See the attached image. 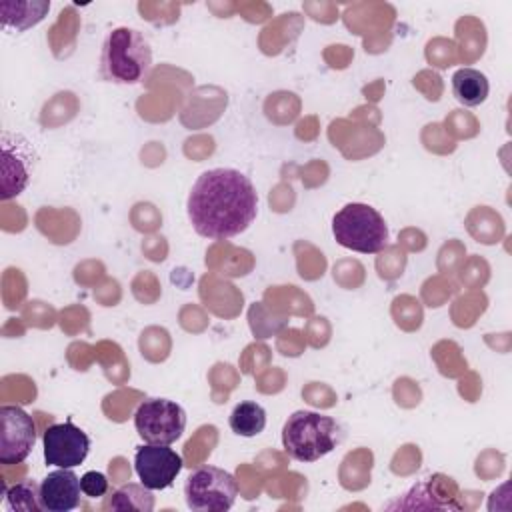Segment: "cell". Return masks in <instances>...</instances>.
Returning <instances> with one entry per match:
<instances>
[{
    "instance_id": "obj_1",
    "label": "cell",
    "mask_w": 512,
    "mask_h": 512,
    "mask_svg": "<svg viewBox=\"0 0 512 512\" xmlns=\"http://www.w3.org/2000/svg\"><path fill=\"white\" fill-rule=\"evenodd\" d=\"M258 194L246 174L234 168H212L192 184L186 214L196 234L226 240L242 234L256 218Z\"/></svg>"
},
{
    "instance_id": "obj_2",
    "label": "cell",
    "mask_w": 512,
    "mask_h": 512,
    "mask_svg": "<svg viewBox=\"0 0 512 512\" xmlns=\"http://www.w3.org/2000/svg\"><path fill=\"white\" fill-rule=\"evenodd\" d=\"M152 68L148 38L134 28L118 26L108 32L100 52V76L112 84H138Z\"/></svg>"
},
{
    "instance_id": "obj_3",
    "label": "cell",
    "mask_w": 512,
    "mask_h": 512,
    "mask_svg": "<svg viewBox=\"0 0 512 512\" xmlns=\"http://www.w3.org/2000/svg\"><path fill=\"white\" fill-rule=\"evenodd\" d=\"M340 428L332 416L296 410L282 426V446L296 462H316L336 448Z\"/></svg>"
},
{
    "instance_id": "obj_4",
    "label": "cell",
    "mask_w": 512,
    "mask_h": 512,
    "mask_svg": "<svg viewBox=\"0 0 512 512\" xmlns=\"http://www.w3.org/2000/svg\"><path fill=\"white\" fill-rule=\"evenodd\" d=\"M332 236L340 246L360 254H376L388 246L384 216L362 202H350L334 214Z\"/></svg>"
},
{
    "instance_id": "obj_5",
    "label": "cell",
    "mask_w": 512,
    "mask_h": 512,
    "mask_svg": "<svg viewBox=\"0 0 512 512\" xmlns=\"http://www.w3.org/2000/svg\"><path fill=\"white\" fill-rule=\"evenodd\" d=\"M236 496V478L218 466H200L184 482L186 506L194 512H226Z\"/></svg>"
},
{
    "instance_id": "obj_6",
    "label": "cell",
    "mask_w": 512,
    "mask_h": 512,
    "mask_svg": "<svg viewBox=\"0 0 512 512\" xmlns=\"http://www.w3.org/2000/svg\"><path fill=\"white\" fill-rule=\"evenodd\" d=\"M134 426L146 444H172L186 428L184 408L168 398H146L134 412Z\"/></svg>"
},
{
    "instance_id": "obj_7",
    "label": "cell",
    "mask_w": 512,
    "mask_h": 512,
    "mask_svg": "<svg viewBox=\"0 0 512 512\" xmlns=\"http://www.w3.org/2000/svg\"><path fill=\"white\" fill-rule=\"evenodd\" d=\"M0 148V198L6 202L18 196L28 186L34 166V150L22 134L6 130L0 136Z\"/></svg>"
},
{
    "instance_id": "obj_8",
    "label": "cell",
    "mask_w": 512,
    "mask_h": 512,
    "mask_svg": "<svg viewBox=\"0 0 512 512\" xmlns=\"http://www.w3.org/2000/svg\"><path fill=\"white\" fill-rule=\"evenodd\" d=\"M36 444L34 418L20 406H0V464L24 462Z\"/></svg>"
},
{
    "instance_id": "obj_9",
    "label": "cell",
    "mask_w": 512,
    "mask_h": 512,
    "mask_svg": "<svg viewBox=\"0 0 512 512\" xmlns=\"http://www.w3.org/2000/svg\"><path fill=\"white\" fill-rule=\"evenodd\" d=\"M44 444V462L56 468H74L80 466L90 452L88 434L74 426L68 418L62 424H50L42 432Z\"/></svg>"
},
{
    "instance_id": "obj_10",
    "label": "cell",
    "mask_w": 512,
    "mask_h": 512,
    "mask_svg": "<svg viewBox=\"0 0 512 512\" xmlns=\"http://www.w3.org/2000/svg\"><path fill=\"white\" fill-rule=\"evenodd\" d=\"M182 466V456L168 444H144L134 454V470L148 490L172 486Z\"/></svg>"
},
{
    "instance_id": "obj_11",
    "label": "cell",
    "mask_w": 512,
    "mask_h": 512,
    "mask_svg": "<svg viewBox=\"0 0 512 512\" xmlns=\"http://www.w3.org/2000/svg\"><path fill=\"white\" fill-rule=\"evenodd\" d=\"M80 478L72 468H58L40 482V502L48 512H70L80 504Z\"/></svg>"
},
{
    "instance_id": "obj_12",
    "label": "cell",
    "mask_w": 512,
    "mask_h": 512,
    "mask_svg": "<svg viewBox=\"0 0 512 512\" xmlns=\"http://www.w3.org/2000/svg\"><path fill=\"white\" fill-rule=\"evenodd\" d=\"M48 10H50V2L2 0L0 2V20H2L4 28L22 32V30L38 24L46 16Z\"/></svg>"
},
{
    "instance_id": "obj_13",
    "label": "cell",
    "mask_w": 512,
    "mask_h": 512,
    "mask_svg": "<svg viewBox=\"0 0 512 512\" xmlns=\"http://www.w3.org/2000/svg\"><path fill=\"white\" fill-rule=\"evenodd\" d=\"M488 80L480 70L460 68L452 76V94L462 106H478L488 98Z\"/></svg>"
},
{
    "instance_id": "obj_14",
    "label": "cell",
    "mask_w": 512,
    "mask_h": 512,
    "mask_svg": "<svg viewBox=\"0 0 512 512\" xmlns=\"http://www.w3.org/2000/svg\"><path fill=\"white\" fill-rule=\"evenodd\" d=\"M102 510H136L150 512L154 510V496L142 482L140 484H124L114 490L102 504Z\"/></svg>"
},
{
    "instance_id": "obj_15",
    "label": "cell",
    "mask_w": 512,
    "mask_h": 512,
    "mask_svg": "<svg viewBox=\"0 0 512 512\" xmlns=\"http://www.w3.org/2000/svg\"><path fill=\"white\" fill-rule=\"evenodd\" d=\"M230 428L234 434L252 438L258 436L266 426V410L258 402H240L230 414Z\"/></svg>"
},
{
    "instance_id": "obj_16",
    "label": "cell",
    "mask_w": 512,
    "mask_h": 512,
    "mask_svg": "<svg viewBox=\"0 0 512 512\" xmlns=\"http://www.w3.org/2000/svg\"><path fill=\"white\" fill-rule=\"evenodd\" d=\"M386 510H444L448 508L432 494V478L428 482L414 484L402 498L384 506Z\"/></svg>"
},
{
    "instance_id": "obj_17",
    "label": "cell",
    "mask_w": 512,
    "mask_h": 512,
    "mask_svg": "<svg viewBox=\"0 0 512 512\" xmlns=\"http://www.w3.org/2000/svg\"><path fill=\"white\" fill-rule=\"evenodd\" d=\"M4 498L12 510L18 512H40L42 502H40V484L34 480H22L10 488L2 486Z\"/></svg>"
},
{
    "instance_id": "obj_18",
    "label": "cell",
    "mask_w": 512,
    "mask_h": 512,
    "mask_svg": "<svg viewBox=\"0 0 512 512\" xmlns=\"http://www.w3.org/2000/svg\"><path fill=\"white\" fill-rule=\"evenodd\" d=\"M80 486H82V494L88 498H102L108 492V478L102 472L90 470L80 478Z\"/></svg>"
}]
</instances>
